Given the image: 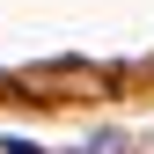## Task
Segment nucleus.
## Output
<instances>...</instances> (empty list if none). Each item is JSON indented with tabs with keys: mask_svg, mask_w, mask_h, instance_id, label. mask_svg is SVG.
I'll list each match as a JSON object with an SVG mask.
<instances>
[{
	"mask_svg": "<svg viewBox=\"0 0 154 154\" xmlns=\"http://www.w3.org/2000/svg\"><path fill=\"white\" fill-rule=\"evenodd\" d=\"M8 154H44V147H29V140H8Z\"/></svg>",
	"mask_w": 154,
	"mask_h": 154,
	"instance_id": "obj_1",
	"label": "nucleus"
}]
</instances>
